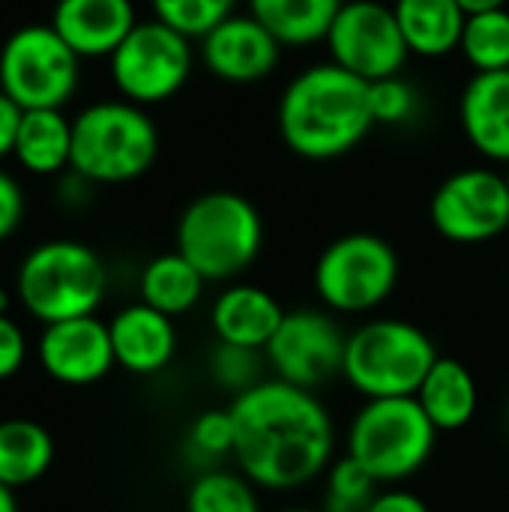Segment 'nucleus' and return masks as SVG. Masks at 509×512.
<instances>
[{
    "label": "nucleus",
    "mask_w": 509,
    "mask_h": 512,
    "mask_svg": "<svg viewBox=\"0 0 509 512\" xmlns=\"http://www.w3.org/2000/svg\"><path fill=\"white\" fill-rule=\"evenodd\" d=\"M255 15L282 48H309L324 42L333 18L345 0H246Z\"/></svg>",
    "instance_id": "23"
},
{
    "label": "nucleus",
    "mask_w": 509,
    "mask_h": 512,
    "mask_svg": "<svg viewBox=\"0 0 509 512\" xmlns=\"http://www.w3.org/2000/svg\"><path fill=\"white\" fill-rule=\"evenodd\" d=\"M39 366L48 378L66 387H90L114 366L108 324L96 315L45 324L39 336Z\"/></svg>",
    "instance_id": "15"
},
{
    "label": "nucleus",
    "mask_w": 509,
    "mask_h": 512,
    "mask_svg": "<svg viewBox=\"0 0 509 512\" xmlns=\"http://www.w3.org/2000/svg\"><path fill=\"white\" fill-rule=\"evenodd\" d=\"M9 306H12V297L6 288H0V315H9Z\"/></svg>",
    "instance_id": "39"
},
{
    "label": "nucleus",
    "mask_w": 509,
    "mask_h": 512,
    "mask_svg": "<svg viewBox=\"0 0 509 512\" xmlns=\"http://www.w3.org/2000/svg\"><path fill=\"white\" fill-rule=\"evenodd\" d=\"M186 512H264L261 489L240 471L210 468L192 480L186 492Z\"/></svg>",
    "instance_id": "26"
},
{
    "label": "nucleus",
    "mask_w": 509,
    "mask_h": 512,
    "mask_svg": "<svg viewBox=\"0 0 509 512\" xmlns=\"http://www.w3.org/2000/svg\"><path fill=\"white\" fill-rule=\"evenodd\" d=\"M108 333H111V348H114L117 366L138 378L159 375L162 369L171 366V360L177 354L174 318L156 312L153 306H147L141 300L123 306L108 321Z\"/></svg>",
    "instance_id": "17"
},
{
    "label": "nucleus",
    "mask_w": 509,
    "mask_h": 512,
    "mask_svg": "<svg viewBox=\"0 0 509 512\" xmlns=\"http://www.w3.org/2000/svg\"><path fill=\"white\" fill-rule=\"evenodd\" d=\"M234 444H237V432L228 408L201 411L186 432V450L204 471L216 468V462L234 459Z\"/></svg>",
    "instance_id": "29"
},
{
    "label": "nucleus",
    "mask_w": 509,
    "mask_h": 512,
    "mask_svg": "<svg viewBox=\"0 0 509 512\" xmlns=\"http://www.w3.org/2000/svg\"><path fill=\"white\" fill-rule=\"evenodd\" d=\"M24 219V192L21 183L0 168V243L9 240Z\"/></svg>",
    "instance_id": "34"
},
{
    "label": "nucleus",
    "mask_w": 509,
    "mask_h": 512,
    "mask_svg": "<svg viewBox=\"0 0 509 512\" xmlns=\"http://www.w3.org/2000/svg\"><path fill=\"white\" fill-rule=\"evenodd\" d=\"M363 512H432V507L411 489H378V495L369 501V507Z\"/></svg>",
    "instance_id": "35"
},
{
    "label": "nucleus",
    "mask_w": 509,
    "mask_h": 512,
    "mask_svg": "<svg viewBox=\"0 0 509 512\" xmlns=\"http://www.w3.org/2000/svg\"><path fill=\"white\" fill-rule=\"evenodd\" d=\"M237 471L261 492H300L339 459V432L315 390L264 378L228 405Z\"/></svg>",
    "instance_id": "1"
},
{
    "label": "nucleus",
    "mask_w": 509,
    "mask_h": 512,
    "mask_svg": "<svg viewBox=\"0 0 509 512\" xmlns=\"http://www.w3.org/2000/svg\"><path fill=\"white\" fill-rule=\"evenodd\" d=\"M108 291L105 261L78 240L33 246L15 273L18 303L42 324L96 315Z\"/></svg>",
    "instance_id": "7"
},
{
    "label": "nucleus",
    "mask_w": 509,
    "mask_h": 512,
    "mask_svg": "<svg viewBox=\"0 0 509 512\" xmlns=\"http://www.w3.org/2000/svg\"><path fill=\"white\" fill-rule=\"evenodd\" d=\"M459 9L465 15H483V12H495V9H507L509 0H456Z\"/></svg>",
    "instance_id": "37"
},
{
    "label": "nucleus",
    "mask_w": 509,
    "mask_h": 512,
    "mask_svg": "<svg viewBox=\"0 0 509 512\" xmlns=\"http://www.w3.org/2000/svg\"><path fill=\"white\" fill-rule=\"evenodd\" d=\"M264 351H252V348H240V345H228V342H216L207 354V375L210 381L225 390L231 399L243 396L246 390H252L255 384L264 381Z\"/></svg>",
    "instance_id": "28"
},
{
    "label": "nucleus",
    "mask_w": 509,
    "mask_h": 512,
    "mask_svg": "<svg viewBox=\"0 0 509 512\" xmlns=\"http://www.w3.org/2000/svg\"><path fill=\"white\" fill-rule=\"evenodd\" d=\"M504 180H507V189H509V162L504 165Z\"/></svg>",
    "instance_id": "41"
},
{
    "label": "nucleus",
    "mask_w": 509,
    "mask_h": 512,
    "mask_svg": "<svg viewBox=\"0 0 509 512\" xmlns=\"http://www.w3.org/2000/svg\"><path fill=\"white\" fill-rule=\"evenodd\" d=\"M348 330L339 324V315L327 309H294L285 312L276 336L264 348L270 378L285 384L318 390L333 378H342Z\"/></svg>",
    "instance_id": "13"
},
{
    "label": "nucleus",
    "mask_w": 509,
    "mask_h": 512,
    "mask_svg": "<svg viewBox=\"0 0 509 512\" xmlns=\"http://www.w3.org/2000/svg\"><path fill=\"white\" fill-rule=\"evenodd\" d=\"M465 141L489 162H509V69L474 72L459 99Z\"/></svg>",
    "instance_id": "19"
},
{
    "label": "nucleus",
    "mask_w": 509,
    "mask_h": 512,
    "mask_svg": "<svg viewBox=\"0 0 509 512\" xmlns=\"http://www.w3.org/2000/svg\"><path fill=\"white\" fill-rule=\"evenodd\" d=\"M0 512H18V501H15V492L9 486L0 483Z\"/></svg>",
    "instance_id": "38"
},
{
    "label": "nucleus",
    "mask_w": 509,
    "mask_h": 512,
    "mask_svg": "<svg viewBox=\"0 0 509 512\" xmlns=\"http://www.w3.org/2000/svg\"><path fill=\"white\" fill-rule=\"evenodd\" d=\"M24 360H27L24 330L9 315H0V381H9L12 375H18Z\"/></svg>",
    "instance_id": "33"
},
{
    "label": "nucleus",
    "mask_w": 509,
    "mask_h": 512,
    "mask_svg": "<svg viewBox=\"0 0 509 512\" xmlns=\"http://www.w3.org/2000/svg\"><path fill=\"white\" fill-rule=\"evenodd\" d=\"M81 57L51 24H24L0 45V90L21 108H60L75 96Z\"/></svg>",
    "instance_id": "9"
},
{
    "label": "nucleus",
    "mask_w": 509,
    "mask_h": 512,
    "mask_svg": "<svg viewBox=\"0 0 509 512\" xmlns=\"http://www.w3.org/2000/svg\"><path fill=\"white\" fill-rule=\"evenodd\" d=\"M84 60L111 57L138 24L132 0H57L48 21Z\"/></svg>",
    "instance_id": "16"
},
{
    "label": "nucleus",
    "mask_w": 509,
    "mask_h": 512,
    "mask_svg": "<svg viewBox=\"0 0 509 512\" xmlns=\"http://www.w3.org/2000/svg\"><path fill=\"white\" fill-rule=\"evenodd\" d=\"M369 111L375 126H408L420 117V93L402 75L369 84Z\"/></svg>",
    "instance_id": "32"
},
{
    "label": "nucleus",
    "mask_w": 509,
    "mask_h": 512,
    "mask_svg": "<svg viewBox=\"0 0 509 512\" xmlns=\"http://www.w3.org/2000/svg\"><path fill=\"white\" fill-rule=\"evenodd\" d=\"M402 276L390 240L372 231H351L327 243L312 267V288L321 306L339 318H363L381 309Z\"/></svg>",
    "instance_id": "8"
},
{
    "label": "nucleus",
    "mask_w": 509,
    "mask_h": 512,
    "mask_svg": "<svg viewBox=\"0 0 509 512\" xmlns=\"http://www.w3.org/2000/svg\"><path fill=\"white\" fill-rule=\"evenodd\" d=\"M438 435L414 396L363 399L345 429V456L378 486H399L432 462Z\"/></svg>",
    "instance_id": "5"
},
{
    "label": "nucleus",
    "mask_w": 509,
    "mask_h": 512,
    "mask_svg": "<svg viewBox=\"0 0 509 512\" xmlns=\"http://www.w3.org/2000/svg\"><path fill=\"white\" fill-rule=\"evenodd\" d=\"M435 339L405 318H369L348 333L342 381L363 399L414 396L438 360Z\"/></svg>",
    "instance_id": "6"
},
{
    "label": "nucleus",
    "mask_w": 509,
    "mask_h": 512,
    "mask_svg": "<svg viewBox=\"0 0 509 512\" xmlns=\"http://www.w3.org/2000/svg\"><path fill=\"white\" fill-rule=\"evenodd\" d=\"M159 156V129L147 108L102 99L72 117V165L93 186H120L144 177Z\"/></svg>",
    "instance_id": "4"
},
{
    "label": "nucleus",
    "mask_w": 509,
    "mask_h": 512,
    "mask_svg": "<svg viewBox=\"0 0 509 512\" xmlns=\"http://www.w3.org/2000/svg\"><path fill=\"white\" fill-rule=\"evenodd\" d=\"M204 69L228 84H258L276 72L282 45L249 12H234L207 36L198 39Z\"/></svg>",
    "instance_id": "14"
},
{
    "label": "nucleus",
    "mask_w": 509,
    "mask_h": 512,
    "mask_svg": "<svg viewBox=\"0 0 509 512\" xmlns=\"http://www.w3.org/2000/svg\"><path fill=\"white\" fill-rule=\"evenodd\" d=\"M54 462V441L45 426L27 417L0 420V483L12 492L36 483Z\"/></svg>",
    "instance_id": "25"
},
{
    "label": "nucleus",
    "mask_w": 509,
    "mask_h": 512,
    "mask_svg": "<svg viewBox=\"0 0 509 512\" xmlns=\"http://www.w3.org/2000/svg\"><path fill=\"white\" fill-rule=\"evenodd\" d=\"M282 144L309 162H330L372 132L369 84L333 60L300 69L282 90L276 108Z\"/></svg>",
    "instance_id": "2"
},
{
    "label": "nucleus",
    "mask_w": 509,
    "mask_h": 512,
    "mask_svg": "<svg viewBox=\"0 0 509 512\" xmlns=\"http://www.w3.org/2000/svg\"><path fill=\"white\" fill-rule=\"evenodd\" d=\"M432 228L456 246H480L509 231V189L504 171L462 168L441 180L429 201Z\"/></svg>",
    "instance_id": "12"
},
{
    "label": "nucleus",
    "mask_w": 509,
    "mask_h": 512,
    "mask_svg": "<svg viewBox=\"0 0 509 512\" xmlns=\"http://www.w3.org/2000/svg\"><path fill=\"white\" fill-rule=\"evenodd\" d=\"M324 480V510L321 512H363L378 495V483L345 453L327 468Z\"/></svg>",
    "instance_id": "31"
},
{
    "label": "nucleus",
    "mask_w": 509,
    "mask_h": 512,
    "mask_svg": "<svg viewBox=\"0 0 509 512\" xmlns=\"http://www.w3.org/2000/svg\"><path fill=\"white\" fill-rule=\"evenodd\" d=\"M207 279L174 249L150 258L138 276V294L141 303L153 306L156 312L168 318H180L192 312L204 297Z\"/></svg>",
    "instance_id": "24"
},
{
    "label": "nucleus",
    "mask_w": 509,
    "mask_h": 512,
    "mask_svg": "<svg viewBox=\"0 0 509 512\" xmlns=\"http://www.w3.org/2000/svg\"><path fill=\"white\" fill-rule=\"evenodd\" d=\"M153 18L189 39L207 36L237 12V0H150Z\"/></svg>",
    "instance_id": "30"
},
{
    "label": "nucleus",
    "mask_w": 509,
    "mask_h": 512,
    "mask_svg": "<svg viewBox=\"0 0 509 512\" xmlns=\"http://www.w3.org/2000/svg\"><path fill=\"white\" fill-rule=\"evenodd\" d=\"M192 69V39L156 18L138 21L120 48L108 57V72L120 99L141 108L174 99L186 87Z\"/></svg>",
    "instance_id": "10"
},
{
    "label": "nucleus",
    "mask_w": 509,
    "mask_h": 512,
    "mask_svg": "<svg viewBox=\"0 0 509 512\" xmlns=\"http://www.w3.org/2000/svg\"><path fill=\"white\" fill-rule=\"evenodd\" d=\"M459 51L474 72H504L509 69V9L483 15H468Z\"/></svg>",
    "instance_id": "27"
},
{
    "label": "nucleus",
    "mask_w": 509,
    "mask_h": 512,
    "mask_svg": "<svg viewBox=\"0 0 509 512\" xmlns=\"http://www.w3.org/2000/svg\"><path fill=\"white\" fill-rule=\"evenodd\" d=\"M21 108L0 90V159L12 156L15 147V135H18V123H21Z\"/></svg>",
    "instance_id": "36"
},
{
    "label": "nucleus",
    "mask_w": 509,
    "mask_h": 512,
    "mask_svg": "<svg viewBox=\"0 0 509 512\" xmlns=\"http://www.w3.org/2000/svg\"><path fill=\"white\" fill-rule=\"evenodd\" d=\"M324 45L336 66L366 84L402 75L411 57L393 6L381 0H345Z\"/></svg>",
    "instance_id": "11"
},
{
    "label": "nucleus",
    "mask_w": 509,
    "mask_h": 512,
    "mask_svg": "<svg viewBox=\"0 0 509 512\" xmlns=\"http://www.w3.org/2000/svg\"><path fill=\"white\" fill-rule=\"evenodd\" d=\"M282 318L285 309L276 300V294L240 279L225 285L210 306V327L216 342H228L252 351H264L270 345Z\"/></svg>",
    "instance_id": "18"
},
{
    "label": "nucleus",
    "mask_w": 509,
    "mask_h": 512,
    "mask_svg": "<svg viewBox=\"0 0 509 512\" xmlns=\"http://www.w3.org/2000/svg\"><path fill=\"white\" fill-rule=\"evenodd\" d=\"M399 30L417 57H447L459 51L468 15L456 0H393Z\"/></svg>",
    "instance_id": "22"
},
{
    "label": "nucleus",
    "mask_w": 509,
    "mask_h": 512,
    "mask_svg": "<svg viewBox=\"0 0 509 512\" xmlns=\"http://www.w3.org/2000/svg\"><path fill=\"white\" fill-rule=\"evenodd\" d=\"M267 228L261 210L240 192L213 189L192 198L174 231V249L207 279V285L237 282L264 252Z\"/></svg>",
    "instance_id": "3"
},
{
    "label": "nucleus",
    "mask_w": 509,
    "mask_h": 512,
    "mask_svg": "<svg viewBox=\"0 0 509 512\" xmlns=\"http://www.w3.org/2000/svg\"><path fill=\"white\" fill-rule=\"evenodd\" d=\"M276 512H315V510H306V507H285V510H276Z\"/></svg>",
    "instance_id": "40"
},
{
    "label": "nucleus",
    "mask_w": 509,
    "mask_h": 512,
    "mask_svg": "<svg viewBox=\"0 0 509 512\" xmlns=\"http://www.w3.org/2000/svg\"><path fill=\"white\" fill-rule=\"evenodd\" d=\"M15 162L36 177H54L72 165V117L60 108L24 111L12 147Z\"/></svg>",
    "instance_id": "21"
},
{
    "label": "nucleus",
    "mask_w": 509,
    "mask_h": 512,
    "mask_svg": "<svg viewBox=\"0 0 509 512\" xmlns=\"http://www.w3.org/2000/svg\"><path fill=\"white\" fill-rule=\"evenodd\" d=\"M414 399L438 432H462L480 411V384L462 360L438 357Z\"/></svg>",
    "instance_id": "20"
},
{
    "label": "nucleus",
    "mask_w": 509,
    "mask_h": 512,
    "mask_svg": "<svg viewBox=\"0 0 509 512\" xmlns=\"http://www.w3.org/2000/svg\"><path fill=\"white\" fill-rule=\"evenodd\" d=\"M507 426H509V411H507Z\"/></svg>",
    "instance_id": "42"
}]
</instances>
